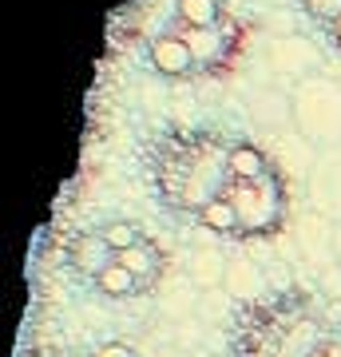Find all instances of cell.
Here are the masks:
<instances>
[{
    "label": "cell",
    "mask_w": 341,
    "mask_h": 357,
    "mask_svg": "<svg viewBox=\"0 0 341 357\" xmlns=\"http://www.w3.org/2000/svg\"><path fill=\"white\" fill-rule=\"evenodd\" d=\"M68 266L84 282H91L96 294L112 302H127L159 282L163 250L135 222H103V227L79 230L68 243Z\"/></svg>",
    "instance_id": "4"
},
{
    "label": "cell",
    "mask_w": 341,
    "mask_h": 357,
    "mask_svg": "<svg viewBox=\"0 0 341 357\" xmlns=\"http://www.w3.org/2000/svg\"><path fill=\"white\" fill-rule=\"evenodd\" d=\"M305 16H310V24L329 40V44H338L341 48V0H302Z\"/></svg>",
    "instance_id": "7"
},
{
    "label": "cell",
    "mask_w": 341,
    "mask_h": 357,
    "mask_svg": "<svg viewBox=\"0 0 341 357\" xmlns=\"http://www.w3.org/2000/svg\"><path fill=\"white\" fill-rule=\"evenodd\" d=\"M242 52V28L222 0H171L147 44V64L167 84H195L230 72Z\"/></svg>",
    "instance_id": "2"
},
{
    "label": "cell",
    "mask_w": 341,
    "mask_h": 357,
    "mask_svg": "<svg viewBox=\"0 0 341 357\" xmlns=\"http://www.w3.org/2000/svg\"><path fill=\"white\" fill-rule=\"evenodd\" d=\"M341 310L314 290L290 286L278 294L246 298L230 326L234 357H317Z\"/></svg>",
    "instance_id": "3"
},
{
    "label": "cell",
    "mask_w": 341,
    "mask_h": 357,
    "mask_svg": "<svg viewBox=\"0 0 341 357\" xmlns=\"http://www.w3.org/2000/svg\"><path fill=\"white\" fill-rule=\"evenodd\" d=\"M333 258H338V270H341V222L333 227Z\"/></svg>",
    "instance_id": "9"
},
{
    "label": "cell",
    "mask_w": 341,
    "mask_h": 357,
    "mask_svg": "<svg viewBox=\"0 0 341 357\" xmlns=\"http://www.w3.org/2000/svg\"><path fill=\"white\" fill-rule=\"evenodd\" d=\"M310 203L317 206V215L341 222V143L317 155L310 175Z\"/></svg>",
    "instance_id": "6"
},
{
    "label": "cell",
    "mask_w": 341,
    "mask_h": 357,
    "mask_svg": "<svg viewBox=\"0 0 341 357\" xmlns=\"http://www.w3.org/2000/svg\"><path fill=\"white\" fill-rule=\"evenodd\" d=\"M317 357H341V321H338V326H333V330L326 333V342H321Z\"/></svg>",
    "instance_id": "8"
},
{
    "label": "cell",
    "mask_w": 341,
    "mask_h": 357,
    "mask_svg": "<svg viewBox=\"0 0 341 357\" xmlns=\"http://www.w3.org/2000/svg\"><path fill=\"white\" fill-rule=\"evenodd\" d=\"M294 128L321 151L341 143V84L326 76H302L290 91Z\"/></svg>",
    "instance_id": "5"
},
{
    "label": "cell",
    "mask_w": 341,
    "mask_h": 357,
    "mask_svg": "<svg viewBox=\"0 0 341 357\" xmlns=\"http://www.w3.org/2000/svg\"><path fill=\"white\" fill-rule=\"evenodd\" d=\"M147 171L171 215L218 238H270L286 222V178L266 147L227 131H163L147 147Z\"/></svg>",
    "instance_id": "1"
}]
</instances>
